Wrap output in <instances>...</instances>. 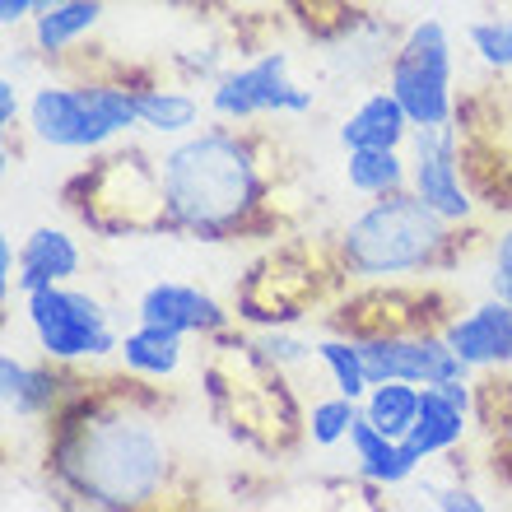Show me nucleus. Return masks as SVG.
I'll use <instances>...</instances> for the list:
<instances>
[{"mask_svg":"<svg viewBox=\"0 0 512 512\" xmlns=\"http://www.w3.org/2000/svg\"><path fill=\"white\" fill-rule=\"evenodd\" d=\"M135 382H70L47 424V471L84 508L140 512L177 499V452L159 401Z\"/></svg>","mask_w":512,"mask_h":512,"instance_id":"1","label":"nucleus"},{"mask_svg":"<svg viewBox=\"0 0 512 512\" xmlns=\"http://www.w3.org/2000/svg\"><path fill=\"white\" fill-rule=\"evenodd\" d=\"M168 233L196 243H233L270 224V182L256 140L238 126L177 135L159 154Z\"/></svg>","mask_w":512,"mask_h":512,"instance_id":"2","label":"nucleus"},{"mask_svg":"<svg viewBox=\"0 0 512 512\" xmlns=\"http://www.w3.org/2000/svg\"><path fill=\"white\" fill-rule=\"evenodd\" d=\"M452 256H457V224L429 210L410 187L373 196V205L359 210L336 238L340 270L364 284L443 270L452 266Z\"/></svg>","mask_w":512,"mask_h":512,"instance_id":"3","label":"nucleus"},{"mask_svg":"<svg viewBox=\"0 0 512 512\" xmlns=\"http://www.w3.org/2000/svg\"><path fill=\"white\" fill-rule=\"evenodd\" d=\"M66 210L84 229L103 238H149L168 233V205H163L159 159L145 149H98V159L66 182Z\"/></svg>","mask_w":512,"mask_h":512,"instance_id":"4","label":"nucleus"},{"mask_svg":"<svg viewBox=\"0 0 512 512\" xmlns=\"http://www.w3.org/2000/svg\"><path fill=\"white\" fill-rule=\"evenodd\" d=\"M24 317L38 350L52 364H89V359H108L122 350V336L112 331L103 298L84 294L70 280L24 294Z\"/></svg>","mask_w":512,"mask_h":512,"instance_id":"5","label":"nucleus"},{"mask_svg":"<svg viewBox=\"0 0 512 512\" xmlns=\"http://www.w3.org/2000/svg\"><path fill=\"white\" fill-rule=\"evenodd\" d=\"M387 89L401 98L415 126H452L457 122V94H452V38L443 19H415L396 38L387 66Z\"/></svg>","mask_w":512,"mask_h":512,"instance_id":"6","label":"nucleus"},{"mask_svg":"<svg viewBox=\"0 0 512 512\" xmlns=\"http://www.w3.org/2000/svg\"><path fill=\"white\" fill-rule=\"evenodd\" d=\"M312 89L289 80V56L266 52L238 70H224L210 84V112L219 122H252L266 112H308Z\"/></svg>","mask_w":512,"mask_h":512,"instance_id":"7","label":"nucleus"},{"mask_svg":"<svg viewBox=\"0 0 512 512\" xmlns=\"http://www.w3.org/2000/svg\"><path fill=\"white\" fill-rule=\"evenodd\" d=\"M410 191L438 210L447 224H471L475 201L461 182V145L457 122L452 126H415L410 131Z\"/></svg>","mask_w":512,"mask_h":512,"instance_id":"8","label":"nucleus"},{"mask_svg":"<svg viewBox=\"0 0 512 512\" xmlns=\"http://www.w3.org/2000/svg\"><path fill=\"white\" fill-rule=\"evenodd\" d=\"M28 131L38 135L42 145L70 149V154H98V149H108L117 140V131L98 117L94 98L84 94L80 80L38 84L33 98H28Z\"/></svg>","mask_w":512,"mask_h":512,"instance_id":"9","label":"nucleus"},{"mask_svg":"<svg viewBox=\"0 0 512 512\" xmlns=\"http://www.w3.org/2000/svg\"><path fill=\"white\" fill-rule=\"evenodd\" d=\"M447 345L461 354L471 373H508L512 368V303L508 298H485L466 312L443 322Z\"/></svg>","mask_w":512,"mask_h":512,"instance_id":"10","label":"nucleus"},{"mask_svg":"<svg viewBox=\"0 0 512 512\" xmlns=\"http://www.w3.org/2000/svg\"><path fill=\"white\" fill-rule=\"evenodd\" d=\"M135 322L168 326V331H177V336H229L233 312L224 308L215 294L196 289V284L159 280L140 294V303H135Z\"/></svg>","mask_w":512,"mask_h":512,"instance_id":"11","label":"nucleus"},{"mask_svg":"<svg viewBox=\"0 0 512 512\" xmlns=\"http://www.w3.org/2000/svg\"><path fill=\"white\" fill-rule=\"evenodd\" d=\"M66 364H28L19 354H0V401L10 419H52V410L66 401L70 378L61 373Z\"/></svg>","mask_w":512,"mask_h":512,"instance_id":"12","label":"nucleus"},{"mask_svg":"<svg viewBox=\"0 0 512 512\" xmlns=\"http://www.w3.org/2000/svg\"><path fill=\"white\" fill-rule=\"evenodd\" d=\"M350 452H354V461H359V475H364L368 485H378V489L410 485L415 471L424 466L419 452L405 443V438H387V433L373 429L364 415L354 419V429H350Z\"/></svg>","mask_w":512,"mask_h":512,"instance_id":"13","label":"nucleus"},{"mask_svg":"<svg viewBox=\"0 0 512 512\" xmlns=\"http://www.w3.org/2000/svg\"><path fill=\"white\" fill-rule=\"evenodd\" d=\"M80 275V247L66 229H52V224H38L19 243V275H14V289L19 294H33L42 284H66Z\"/></svg>","mask_w":512,"mask_h":512,"instance_id":"14","label":"nucleus"},{"mask_svg":"<svg viewBox=\"0 0 512 512\" xmlns=\"http://www.w3.org/2000/svg\"><path fill=\"white\" fill-rule=\"evenodd\" d=\"M410 131H415V122L401 108V98L391 94V89H378V94H368L340 122V145L345 149H401V145H410Z\"/></svg>","mask_w":512,"mask_h":512,"instance_id":"15","label":"nucleus"},{"mask_svg":"<svg viewBox=\"0 0 512 512\" xmlns=\"http://www.w3.org/2000/svg\"><path fill=\"white\" fill-rule=\"evenodd\" d=\"M103 5H108V0H61L52 10L33 14V19H28V52L47 56V61H61L75 42L89 38L98 28Z\"/></svg>","mask_w":512,"mask_h":512,"instance_id":"16","label":"nucleus"},{"mask_svg":"<svg viewBox=\"0 0 512 512\" xmlns=\"http://www.w3.org/2000/svg\"><path fill=\"white\" fill-rule=\"evenodd\" d=\"M466 429H471V410H461L443 387H424V396H419V419H415V429L405 433V443L419 452V461H433V457L457 452Z\"/></svg>","mask_w":512,"mask_h":512,"instance_id":"17","label":"nucleus"},{"mask_svg":"<svg viewBox=\"0 0 512 512\" xmlns=\"http://www.w3.org/2000/svg\"><path fill=\"white\" fill-rule=\"evenodd\" d=\"M182 340L177 331H168V326H149L140 322L135 331H126L122 336V364L131 378H145V382H168L177 378V368H182Z\"/></svg>","mask_w":512,"mask_h":512,"instance_id":"18","label":"nucleus"},{"mask_svg":"<svg viewBox=\"0 0 512 512\" xmlns=\"http://www.w3.org/2000/svg\"><path fill=\"white\" fill-rule=\"evenodd\" d=\"M475 419L485 424L494 471L512 485V378L494 373V378L475 382Z\"/></svg>","mask_w":512,"mask_h":512,"instance_id":"19","label":"nucleus"},{"mask_svg":"<svg viewBox=\"0 0 512 512\" xmlns=\"http://www.w3.org/2000/svg\"><path fill=\"white\" fill-rule=\"evenodd\" d=\"M135 108H140V126L154 131V135H191L196 126H201V103H196L187 89L135 84Z\"/></svg>","mask_w":512,"mask_h":512,"instance_id":"20","label":"nucleus"},{"mask_svg":"<svg viewBox=\"0 0 512 512\" xmlns=\"http://www.w3.org/2000/svg\"><path fill=\"white\" fill-rule=\"evenodd\" d=\"M419 396H424L419 382H405V378L373 382L368 396L359 401V410H364L368 424L382 429L387 438H405V433L415 429V419H419Z\"/></svg>","mask_w":512,"mask_h":512,"instance_id":"21","label":"nucleus"},{"mask_svg":"<svg viewBox=\"0 0 512 512\" xmlns=\"http://www.w3.org/2000/svg\"><path fill=\"white\" fill-rule=\"evenodd\" d=\"M345 182L359 196H391L410 187V159L401 149H345Z\"/></svg>","mask_w":512,"mask_h":512,"instance_id":"22","label":"nucleus"},{"mask_svg":"<svg viewBox=\"0 0 512 512\" xmlns=\"http://www.w3.org/2000/svg\"><path fill=\"white\" fill-rule=\"evenodd\" d=\"M312 354L322 359L326 378H331V387H336L340 396L364 401L373 382H368V368H364V350H359V340H354L350 331H340V336H322L317 345H312Z\"/></svg>","mask_w":512,"mask_h":512,"instance_id":"23","label":"nucleus"},{"mask_svg":"<svg viewBox=\"0 0 512 512\" xmlns=\"http://www.w3.org/2000/svg\"><path fill=\"white\" fill-rule=\"evenodd\" d=\"M364 415L359 410V401H350V396H322V401H312V410L303 415V433H308L317 447H336L350 438L354 429V419Z\"/></svg>","mask_w":512,"mask_h":512,"instance_id":"24","label":"nucleus"},{"mask_svg":"<svg viewBox=\"0 0 512 512\" xmlns=\"http://www.w3.org/2000/svg\"><path fill=\"white\" fill-rule=\"evenodd\" d=\"M471 52L485 61L489 70H512V14H489L466 28Z\"/></svg>","mask_w":512,"mask_h":512,"instance_id":"25","label":"nucleus"},{"mask_svg":"<svg viewBox=\"0 0 512 512\" xmlns=\"http://www.w3.org/2000/svg\"><path fill=\"white\" fill-rule=\"evenodd\" d=\"M252 350L275 368H298L312 354V345H303V340L289 336V331H280V326H266L261 336H252Z\"/></svg>","mask_w":512,"mask_h":512,"instance_id":"26","label":"nucleus"},{"mask_svg":"<svg viewBox=\"0 0 512 512\" xmlns=\"http://www.w3.org/2000/svg\"><path fill=\"white\" fill-rule=\"evenodd\" d=\"M419 499L429 503V508H438V512H485L489 508V503L466 485H424L419 489Z\"/></svg>","mask_w":512,"mask_h":512,"instance_id":"27","label":"nucleus"},{"mask_svg":"<svg viewBox=\"0 0 512 512\" xmlns=\"http://www.w3.org/2000/svg\"><path fill=\"white\" fill-rule=\"evenodd\" d=\"M494 294L512 303V229L494 238Z\"/></svg>","mask_w":512,"mask_h":512,"instance_id":"28","label":"nucleus"},{"mask_svg":"<svg viewBox=\"0 0 512 512\" xmlns=\"http://www.w3.org/2000/svg\"><path fill=\"white\" fill-rule=\"evenodd\" d=\"M19 112H28L24 98H19V80H14V75H0V126H14Z\"/></svg>","mask_w":512,"mask_h":512,"instance_id":"29","label":"nucleus"},{"mask_svg":"<svg viewBox=\"0 0 512 512\" xmlns=\"http://www.w3.org/2000/svg\"><path fill=\"white\" fill-rule=\"evenodd\" d=\"M33 19V0H0V24L5 28H24Z\"/></svg>","mask_w":512,"mask_h":512,"instance_id":"30","label":"nucleus"},{"mask_svg":"<svg viewBox=\"0 0 512 512\" xmlns=\"http://www.w3.org/2000/svg\"><path fill=\"white\" fill-rule=\"evenodd\" d=\"M14 275H19V256H14L10 238H0V289H5V294L14 289Z\"/></svg>","mask_w":512,"mask_h":512,"instance_id":"31","label":"nucleus"}]
</instances>
